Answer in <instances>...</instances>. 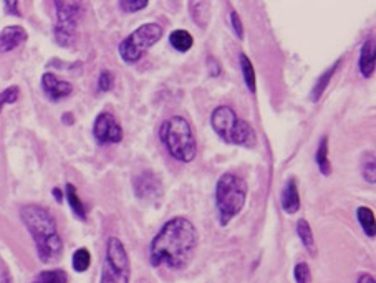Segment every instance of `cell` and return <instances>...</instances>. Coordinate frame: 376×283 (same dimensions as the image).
Here are the masks:
<instances>
[{
	"instance_id": "6da1fadb",
	"label": "cell",
	"mask_w": 376,
	"mask_h": 283,
	"mask_svg": "<svg viewBox=\"0 0 376 283\" xmlns=\"http://www.w3.org/2000/svg\"><path fill=\"white\" fill-rule=\"evenodd\" d=\"M198 231L189 219L173 217L151 240L149 264L154 269L161 265L169 270L186 269L198 248Z\"/></svg>"
},
{
	"instance_id": "7a4b0ae2",
	"label": "cell",
	"mask_w": 376,
	"mask_h": 283,
	"mask_svg": "<svg viewBox=\"0 0 376 283\" xmlns=\"http://www.w3.org/2000/svg\"><path fill=\"white\" fill-rule=\"evenodd\" d=\"M20 217L35 244L37 255L44 264H55L64 253V240L58 234L57 222L45 207L28 204L20 211Z\"/></svg>"
},
{
	"instance_id": "3957f363",
	"label": "cell",
	"mask_w": 376,
	"mask_h": 283,
	"mask_svg": "<svg viewBox=\"0 0 376 283\" xmlns=\"http://www.w3.org/2000/svg\"><path fill=\"white\" fill-rule=\"evenodd\" d=\"M160 139L173 159L189 164L196 159L198 143L189 121L182 116L166 119L160 128Z\"/></svg>"
},
{
	"instance_id": "277c9868",
	"label": "cell",
	"mask_w": 376,
	"mask_h": 283,
	"mask_svg": "<svg viewBox=\"0 0 376 283\" xmlns=\"http://www.w3.org/2000/svg\"><path fill=\"white\" fill-rule=\"evenodd\" d=\"M214 197L220 227H227L244 209L247 199V182L237 174L225 173L217 181Z\"/></svg>"
},
{
	"instance_id": "5b68a950",
	"label": "cell",
	"mask_w": 376,
	"mask_h": 283,
	"mask_svg": "<svg viewBox=\"0 0 376 283\" xmlns=\"http://www.w3.org/2000/svg\"><path fill=\"white\" fill-rule=\"evenodd\" d=\"M211 126L216 135L227 144L254 148L257 143L254 128L241 119L231 106H217L211 115Z\"/></svg>"
},
{
	"instance_id": "8992f818",
	"label": "cell",
	"mask_w": 376,
	"mask_h": 283,
	"mask_svg": "<svg viewBox=\"0 0 376 283\" xmlns=\"http://www.w3.org/2000/svg\"><path fill=\"white\" fill-rule=\"evenodd\" d=\"M162 37V27L156 22L143 23L120 43L118 52L124 64H138L149 48L154 47Z\"/></svg>"
},
{
	"instance_id": "52a82bcc",
	"label": "cell",
	"mask_w": 376,
	"mask_h": 283,
	"mask_svg": "<svg viewBox=\"0 0 376 283\" xmlns=\"http://www.w3.org/2000/svg\"><path fill=\"white\" fill-rule=\"evenodd\" d=\"M129 277H131V267L126 248L118 237H110L106 242L100 283H129Z\"/></svg>"
},
{
	"instance_id": "ba28073f",
	"label": "cell",
	"mask_w": 376,
	"mask_h": 283,
	"mask_svg": "<svg viewBox=\"0 0 376 283\" xmlns=\"http://www.w3.org/2000/svg\"><path fill=\"white\" fill-rule=\"evenodd\" d=\"M57 23L53 27V37L60 47L70 48L77 39V25L80 20L83 6L82 2H55Z\"/></svg>"
},
{
	"instance_id": "9c48e42d",
	"label": "cell",
	"mask_w": 376,
	"mask_h": 283,
	"mask_svg": "<svg viewBox=\"0 0 376 283\" xmlns=\"http://www.w3.org/2000/svg\"><path fill=\"white\" fill-rule=\"evenodd\" d=\"M93 136L100 144H118L123 141V128L108 111H103L95 118Z\"/></svg>"
},
{
	"instance_id": "30bf717a",
	"label": "cell",
	"mask_w": 376,
	"mask_h": 283,
	"mask_svg": "<svg viewBox=\"0 0 376 283\" xmlns=\"http://www.w3.org/2000/svg\"><path fill=\"white\" fill-rule=\"evenodd\" d=\"M133 189H135L136 197L141 201H156L162 194L160 177L153 170H143V173L138 174L133 179Z\"/></svg>"
},
{
	"instance_id": "8fae6325",
	"label": "cell",
	"mask_w": 376,
	"mask_h": 283,
	"mask_svg": "<svg viewBox=\"0 0 376 283\" xmlns=\"http://www.w3.org/2000/svg\"><path fill=\"white\" fill-rule=\"evenodd\" d=\"M41 90H44L48 99L60 101V99L68 98L73 93V85L70 81L58 78L57 75L47 72L41 75Z\"/></svg>"
},
{
	"instance_id": "7c38bea8",
	"label": "cell",
	"mask_w": 376,
	"mask_h": 283,
	"mask_svg": "<svg viewBox=\"0 0 376 283\" xmlns=\"http://www.w3.org/2000/svg\"><path fill=\"white\" fill-rule=\"evenodd\" d=\"M28 39V33L20 25H8L0 32V53L14 52Z\"/></svg>"
},
{
	"instance_id": "4fadbf2b",
	"label": "cell",
	"mask_w": 376,
	"mask_h": 283,
	"mask_svg": "<svg viewBox=\"0 0 376 283\" xmlns=\"http://www.w3.org/2000/svg\"><path fill=\"white\" fill-rule=\"evenodd\" d=\"M281 202H282V209L290 215L297 214V212L300 211V207H302V202H300L299 187H297V181L294 177L288 179L285 187H283Z\"/></svg>"
},
{
	"instance_id": "5bb4252c",
	"label": "cell",
	"mask_w": 376,
	"mask_h": 283,
	"mask_svg": "<svg viewBox=\"0 0 376 283\" xmlns=\"http://www.w3.org/2000/svg\"><path fill=\"white\" fill-rule=\"evenodd\" d=\"M358 70L363 78H371L375 73V40L368 39L361 45L360 58H358Z\"/></svg>"
},
{
	"instance_id": "9a60e30c",
	"label": "cell",
	"mask_w": 376,
	"mask_h": 283,
	"mask_svg": "<svg viewBox=\"0 0 376 283\" xmlns=\"http://www.w3.org/2000/svg\"><path fill=\"white\" fill-rule=\"evenodd\" d=\"M189 12L194 23L200 28H206L211 22V2H203V0L189 2Z\"/></svg>"
},
{
	"instance_id": "2e32d148",
	"label": "cell",
	"mask_w": 376,
	"mask_h": 283,
	"mask_svg": "<svg viewBox=\"0 0 376 283\" xmlns=\"http://www.w3.org/2000/svg\"><path fill=\"white\" fill-rule=\"evenodd\" d=\"M340 64H341V60H337L335 64L330 66L328 70H325V72L320 75L319 80H317L315 86H313V90H312V101L313 103L319 101V99L321 98V95L325 93V90H327V86L330 85V81H332L333 75L337 73V70H338V66H340Z\"/></svg>"
},
{
	"instance_id": "e0dca14e",
	"label": "cell",
	"mask_w": 376,
	"mask_h": 283,
	"mask_svg": "<svg viewBox=\"0 0 376 283\" xmlns=\"http://www.w3.org/2000/svg\"><path fill=\"white\" fill-rule=\"evenodd\" d=\"M297 234H299L300 240H302L303 247L307 248V252L310 253L312 257H315L317 247H315V237H313V231L310 224L305 219H300L299 224H297Z\"/></svg>"
},
{
	"instance_id": "ac0fdd59",
	"label": "cell",
	"mask_w": 376,
	"mask_h": 283,
	"mask_svg": "<svg viewBox=\"0 0 376 283\" xmlns=\"http://www.w3.org/2000/svg\"><path fill=\"white\" fill-rule=\"evenodd\" d=\"M65 197H66V202H68L70 209L73 211V214L77 215L80 220H86V209L85 206H83L82 199L78 197V193H77V187H75L73 184H66L65 187Z\"/></svg>"
},
{
	"instance_id": "d6986e66",
	"label": "cell",
	"mask_w": 376,
	"mask_h": 283,
	"mask_svg": "<svg viewBox=\"0 0 376 283\" xmlns=\"http://www.w3.org/2000/svg\"><path fill=\"white\" fill-rule=\"evenodd\" d=\"M169 43L176 52L186 53L194 45V39H192V35L187 30H174L169 35Z\"/></svg>"
},
{
	"instance_id": "ffe728a7",
	"label": "cell",
	"mask_w": 376,
	"mask_h": 283,
	"mask_svg": "<svg viewBox=\"0 0 376 283\" xmlns=\"http://www.w3.org/2000/svg\"><path fill=\"white\" fill-rule=\"evenodd\" d=\"M315 162L323 176H330V174H332V164H330V159H328V138L327 136H323V138L320 139V144H319V148H317V153H315Z\"/></svg>"
},
{
	"instance_id": "44dd1931",
	"label": "cell",
	"mask_w": 376,
	"mask_h": 283,
	"mask_svg": "<svg viewBox=\"0 0 376 283\" xmlns=\"http://www.w3.org/2000/svg\"><path fill=\"white\" fill-rule=\"evenodd\" d=\"M357 219L358 224H360L363 232H365L366 237H370V239H375V214L373 211L370 209V207H358L357 209Z\"/></svg>"
},
{
	"instance_id": "7402d4cb",
	"label": "cell",
	"mask_w": 376,
	"mask_h": 283,
	"mask_svg": "<svg viewBox=\"0 0 376 283\" xmlns=\"http://www.w3.org/2000/svg\"><path fill=\"white\" fill-rule=\"evenodd\" d=\"M239 64H241L242 77H244L245 85H247L250 93H256V90H257V86H256V70H254L252 61H250V58L245 55V53H241Z\"/></svg>"
},
{
	"instance_id": "603a6c76",
	"label": "cell",
	"mask_w": 376,
	"mask_h": 283,
	"mask_svg": "<svg viewBox=\"0 0 376 283\" xmlns=\"http://www.w3.org/2000/svg\"><path fill=\"white\" fill-rule=\"evenodd\" d=\"M32 283H68V275L60 269L45 270L39 273Z\"/></svg>"
},
{
	"instance_id": "cb8c5ba5",
	"label": "cell",
	"mask_w": 376,
	"mask_h": 283,
	"mask_svg": "<svg viewBox=\"0 0 376 283\" xmlns=\"http://www.w3.org/2000/svg\"><path fill=\"white\" fill-rule=\"evenodd\" d=\"M72 264H73V270L75 272H86L91 265V255L88 252V248L82 247L78 251H75L73 257H72Z\"/></svg>"
},
{
	"instance_id": "d4e9b609",
	"label": "cell",
	"mask_w": 376,
	"mask_h": 283,
	"mask_svg": "<svg viewBox=\"0 0 376 283\" xmlns=\"http://www.w3.org/2000/svg\"><path fill=\"white\" fill-rule=\"evenodd\" d=\"M19 97H20V88L15 85L8 86V88L0 91V113H2L3 106L15 103L17 99H19Z\"/></svg>"
},
{
	"instance_id": "484cf974",
	"label": "cell",
	"mask_w": 376,
	"mask_h": 283,
	"mask_svg": "<svg viewBox=\"0 0 376 283\" xmlns=\"http://www.w3.org/2000/svg\"><path fill=\"white\" fill-rule=\"evenodd\" d=\"M120 8L124 14H135V12L144 10L149 6L148 0H120Z\"/></svg>"
},
{
	"instance_id": "4316f807",
	"label": "cell",
	"mask_w": 376,
	"mask_h": 283,
	"mask_svg": "<svg viewBox=\"0 0 376 283\" xmlns=\"http://www.w3.org/2000/svg\"><path fill=\"white\" fill-rule=\"evenodd\" d=\"M294 278H295L297 283H310L312 282L310 267H308L305 262H300V264H297L295 269H294Z\"/></svg>"
},
{
	"instance_id": "83f0119b",
	"label": "cell",
	"mask_w": 376,
	"mask_h": 283,
	"mask_svg": "<svg viewBox=\"0 0 376 283\" xmlns=\"http://www.w3.org/2000/svg\"><path fill=\"white\" fill-rule=\"evenodd\" d=\"M113 86H115V77L110 70H103L98 77V90L103 91V93H108L111 91Z\"/></svg>"
},
{
	"instance_id": "f1b7e54d",
	"label": "cell",
	"mask_w": 376,
	"mask_h": 283,
	"mask_svg": "<svg viewBox=\"0 0 376 283\" xmlns=\"http://www.w3.org/2000/svg\"><path fill=\"white\" fill-rule=\"evenodd\" d=\"M363 177H365L366 182H370V184H375L376 181V170H375V159L365 161L363 162V168H361Z\"/></svg>"
},
{
	"instance_id": "f546056e",
	"label": "cell",
	"mask_w": 376,
	"mask_h": 283,
	"mask_svg": "<svg viewBox=\"0 0 376 283\" xmlns=\"http://www.w3.org/2000/svg\"><path fill=\"white\" fill-rule=\"evenodd\" d=\"M231 23H232V30L237 35V39L244 40V25H242L241 17L236 10L231 12Z\"/></svg>"
},
{
	"instance_id": "4dcf8cb0",
	"label": "cell",
	"mask_w": 376,
	"mask_h": 283,
	"mask_svg": "<svg viewBox=\"0 0 376 283\" xmlns=\"http://www.w3.org/2000/svg\"><path fill=\"white\" fill-rule=\"evenodd\" d=\"M3 8H6L8 15H17V17L22 15L19 10V2H6L3 3Z\"/></svg>"
},
{
	"instance_id": "1f68e13d",
	"label": "cell",
	"mask_w": 376,
	"mask_h": 283,
	"mask_svg": "<svg viewBox=\"0 0 376 283\" xmlns=\"http://www.w3.org/2000/svg\"><path fill=\"white\" fill-rule=\"evenodd\" d=\"M209 64H212V68H214V72H212L211 77H219L220 75V66H219V61L216 60V58H209Z\"/></svg>"
},
{
	"instance_id": "d6a6232c",
	"label": "cell",
	"mask_w": 376,
	"mask_h": 283,
	"mask_svg": "<svg viewBox=\"0 0 376 283\" xmlns=\"http://www.w3.org/2000/svg\"><path fill=\"white\" fill-rule=\"evenodd\" d=\"M357 283H376V280L373 275H370V273H363V275L358 278Z\"/></svg>"
},
{
	"instance_id": "836d02e7",
	"label": "cell",
	"mask_w": 376,
	"mask_h": 283,
	"mask_svg": "<svg viewBox=\"0 0 376 283\" xmlns=\"http://www.w3.org/2000/svg\"><path fill=\"white\" fill-rule=\"evenodd\" d=\"M52 194H53V195H55V197H57V201H58V202H62V201H64V197H65V195H64V194H62V191H60V189H58V187H55V189H53V191H52Z\"/></svg>"
},
{
	"instance_id": "e575fe53",
	"label": "cell",
	"mask_w": 376,
	"mask_h": 283,
	"mask_svg": "<svg viewBox=\"0 0 376 283\" xmlns=\"http://www.w3.org/2000/svg\"><path fill=\"white\" fill-rule=\"evenodd\" d=\"M62 119H64L65 124H73V115L72 113H65L62 116Z\"/></svg>"
},
{
	"instance_id": "d590c367",
	"label": "cell",
	"mask_w": 376,
	"mask_h": 283,
	"mask_svg": "<svg viewBox=\"0 0 376 283\" xmlns=\"http://www.w3.org/2000/svg\"><path fill=\"white\" fill-rule=\"evenodd\" d=\"M0 283H10L8 280H3V282H0Z\"/></svg>"
}]
</instances>
